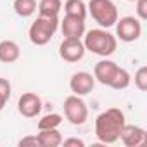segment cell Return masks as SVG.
<instances>
[{"label":"cell","mask_w":147,"mask_h":147,"mask_svg":"<svg viewBox=\"0 0 147 147\" xmlns=\"http://www.w3.org/2000/svg\"><path fill=\"white\" fill-rule=\"evenodd\" d=\"M36 140H38V147H59L62 144V135L57 128L38 130Z\"/></svg>","instance_id":"5bb4252c"},{"label":"cell","mask_w":147,"mask_h":147,"mask_svg":"<svg viewBox=\"0 0 147 147\" xmlns=\"http://www.w3.org/2000/svg\"><path fill=\"white\" fill-rule=\"evenodd\" d=\"M62 123V116L57 113H49L38 119V130H50V128H59Z\"/></svg>","instance_id":"d6986e66"},{"label":"cell","mask_w":147,"mask_h":147,"mask_svg":"<svg viewBox=\"0 0 147 147\" xmlns=\"http://www.w3.org/2000/svg\"><path fill=\"white\" fill-rule=\"evenodd\" d=\"M83 45H85V50H88L95 55L109 57L116 52L118 38L113 33H109L106 28H95V30L85 31Z\"/></svg>","instance_id":"7a4b0ae2"},{"label":"cell","mask_w":147,"mask_h":147,"mask_svg":"<svg viewBox=\"0 0 147 147\" xmlns=\"http://www.w3.org/2000/svg\"><path fill=\"white\" fill-rule=\"evenodd\" d=\"M12 94V85L7 78H0V111H4Z\"/></svg>","instance_id":"ffe728a7"},{"label":"cell","mask_w":147,"mask_h":147,"mask_svg":"<svg viewBox=\"0 0 147 147\" xmlns=\"http://www.w3.org/2000/svg\"><path fill=\"white\" fill-rule=\"evenodd\" d=\"M118 67H119V66H118L114 61L104 57L102 61H99V62L94 66V78H95V82H99L100 85H106V87H107L109 82L113 80V76H114V73H116Z\"/></svg>","instance_id":"7c38bea8"},{"label":"cell","mask_w":147,"mask_h":147,"mask_svg":"<svg viewBox=\"0 0 147 147\" xmlns=\"http://www.w3.org/2000/svg\"><path fill=\"white\" fill-rule=\"evenodd\" d=\"M36 0H14V12L19 18H30L36 12Z\"/></svg>","instance_id":"ac0fdd59"},{"label":"cell","mask_w":147,"mask_h":147,"mask_svg":"<svg viewBox=\"0 0 147 147\" xmlns=\"http://www.w3.org/2000/svg\"><path fill=\"white\" fill-rule=\"evenodd\" d=\"M64 116L66 119L75 125V126H82L87 123L88 119V107L85 104V100L80 97V95H69L64 99Z\"/></svg>","instance_id":"5b68a950"},{"label":"cell","mask_w":147,"mask_h":147,"mask_svg":"<svg viewBox=\"0 0 147 147\" xmlns=\"http://www.w3.org/2000/svg\"><path fill=\"white\" fill-rule=\"evenodd\" d=\"M61 9H62V0H40L36 5L38 16H47V18H59Z\"/></svg>","instance_id":"9a60e30c"},{"label":"cell","mask_w":147,"mask_h":147,"mask_svg":"<svg viewBox=\"0 0 147 147\" xmlns=\"http://www.w3.org/2000/svg\"><path fill=\"white\" fill-rule=\"evenodd\" d=\"M59 28L64 38H83L87 28H85V19L75 18V16H64L59 21Z\"/></svg>","instance_id":"30bf717a"},{"label":"cell","mask_w":147,"mask_h":147,"mask_svg":"<svg viewBox=\"0 0 147 147\" xmlns=\"http://www.w3.org/2000/svg\"><path fill=\"white\" fill-rule=\"evenodd\" d=\"M64 147H85V142L82 138H76V137H71V138H62V144Z\"/></svg>","instance_id":"603a6c76"},{"label":"cell","mask_w":147,"mask_h":147,"mask_svg":"<svg viewBox=\"0 0 147 147\" xmlns=\"http://www.w3.org/2000/svg\"><path fill=\"white\" fill-rule=\"evenodd\" d=\"M42 107H43L42 99L35 92H26L18 100V111L24 118H36L42 113Z\"/></svg>","instance_id":"9c48e42d"},{"label":"cell","mask_w":147,"mask_h":147,"mask_svg":"<svg viewBox=\"0 0 147 147\" xmlns=\"http://www.w3.org/2000/svg\"><path fill=\"white\" fill-rule=\"evenodd\" d=\"M64 14L66 16H75V18L87 19V16H88L87 4L83 2V0H66V2H64Z\"/></svg>","instance_id":"2e32d148"},{"label":"cell","mask_w":147,"mask_h":147,"mask_svg":"<svg viewBox=\"0 0 147 147\" xmlns=\"http://www.w3.org/2000/svg\"><path fill=\"white\" fill-rule=\"evenodd\" d=\"M126 2H135V0H126Z\"/></svg>","instance_id":"d4e9b609"},{"label":"cell","mask_w":147,"mask_h":147,"mask_svg":"<svg viewBox=\"0 0 147 147\" xmlns=\"http://www.w3.org/2000/svg\"><path fill=\"white\" fill-rule=\"evenodd\" d=\"M19 145L21 147H26V145H38V140H36V135H28V137H24V138H21L19 140Z\"/></svg>","instance_id":"cb8c5ba5"},{"label":"cell","mask_w":147,"mask_h":147,"mask_svg":"<svg viewBox=\"0 0 147 147\" xmlns=\"http://www.w3.org/2000/svg\"><path fill=\"white\" fill-rule=\"evenodd\" d=\"M85 45L82 38H64L59 45V55L66 62H78L85 57Z\"/></svg>","instance_id":"52a82bcc"},{"label":"cell","mask_w":147,"mask_h":147,"mask_svg":"<svg viewBox=\"0 0 147 147\" xmlns=\"http://www.w3.org/2000/svg\"><path fill=\"white\" fill-rule=\"evenodd\" d=\"M95 87V78L88 71H76L69 78V88L75 95H88Z\"/></svg>","instance_id":"ba28073f"},{"label":"cell","mask_w":147,"mask_h":147,"mask_svg":"<svg viewBox=\"0 0 147 147\" xmlns=\"http://www.w3.org/2000/svg\"><path fill=\"white\" fill-rule=\"evenodd\" d=\"M125 125V113L119 107H109L95 118V137L102 144H114L119 140V133Z\"/></svg>","instance_id":"6da1fadb"},{"label":"cell","mask_w":147,"mask_h":147,"mask_svg":"<svg viewBox=\"0 0 147 147\" xmlns=\"http://www.w3.org/2000/svg\"><path fill=\"white\" fill-rule=\"evenodd\" d=\"M21 57V47L14 40H2L0 42V62L12 64Z\"/></svg>","instance_id":"4fadbf2b"},{"label":"cell","mask_w":147,"mask_h":147,"mask_svg":"<svg viewBox=\"0 0 147 147\" xmlns=\"http://www.w3.org/2000/svg\"><path fill=\"white\" fill-rule=\"evenodd\" d=\"M142 35V21L133 16L118 18L116 21V38H119L125 43L137 42Z\"/></svg>","instance_id":"8992f818"},{"label":"cell","mask_w":147,"mask_h":147,"mask_svg":"<svg viewBox=\"0 0 147 147\" xmlns=\"http://www.w3.org/2000/svg\"><path fill=\"white\" fill-rule=\"evenodd\" d=\"M87 11L100 28L107 30L118 21V7L113 0H90Z\"/></svg>","instance_id":"277c9868"},{"label":"cell","mask_w":147,"mask_h":147,"mask_svg":"<svg viewBox=\"0 0 147 147\" xmlns=\"http://www.w3.org/2000/svg\"><path fill=\"white\" fill-rule=\"evenodd\" d=\"M59 18H47V16H38L30 30H28V36H30V42L36 47H43L47 45L52 36L55 35V31L59 30Z\"/></svg>","instance_id":"3957f363"},{"label":"cell","mask_w":147,"mask_h":147,"mask_svg":"<svg viewBox=\"0 0 147 147\" xmlns=\"http://www.w3.org/2000/svg\"><path fill=\"white\" fill-rule=\"evenodd\" d=\"M135 12H137V18L140 21H145L147 19V0H135Z\"/></svg>","instance_id":"7402d4cb"},{"label":"cell","mask_w":147,"mask_h":147,"mask_svg":"<svg viewBox=\"0 0 147 147\" xmlns=\"http://www.w3.org/2000/svg\"><path fill=\"white\" fill-rule=\"evenodd\" d=\"M133 85L140 92H145L147 90V66H140L135 71V75H133Z\"/></svg>","instance_id":"44dd1931"},{"label":"cell","mask_w":147,"mask_h":147,"mask_svg":"<svg viewBox=\"0 0 147 147\" xmlns=\"http://www.w3.org/2000/svg\"><path fill=\"white\" fill-rule=\"evenodd\" d=\"M119 140L126 147H140L147 140V131L137 125H125L119 133Z\"/></svg>","instance_id":"8fae6325"},{"label":"cell","mask_w":147,"mask_h":147,"mask_svg":"<svg viewBox=\"0 0 147 147\" xmlns=\"http://www.w3.org/2000/svg\"><path fill=\"white\" fill-rule=\"evenodd\" d=\"M131 83V76H130V73L125 69V67H118L116 73H114V76L113 80L109 82V88H114V90H125L128 88Z\"/></svg>","instance_id":"e0dca14e"}]
</instances>
